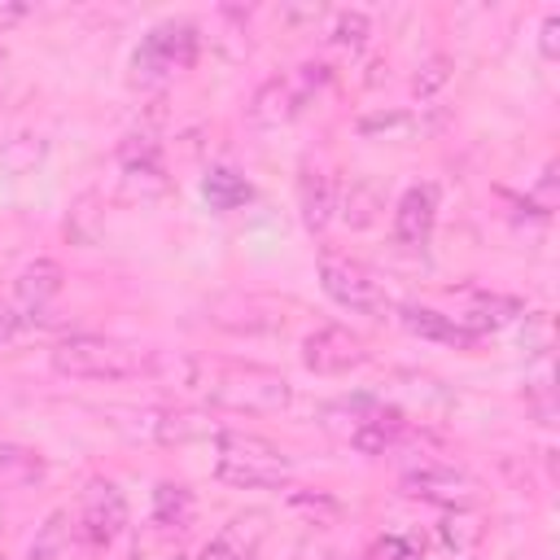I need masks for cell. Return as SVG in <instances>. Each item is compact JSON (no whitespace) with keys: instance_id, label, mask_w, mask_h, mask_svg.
I'll return each instance as SVG.
<instances>
[{"instance_id":"17","label":"cell","mask_w":560,"mask_h":560,"mask_svg":"<svg viewBox=\"0 0 560 560\" xmlns=\"http://www.w3.org/2000/svg\"><path fill=\"white\" fill-rule=\"evenodd\" d=\"M298 201H302V223H306L311 232H319V228H328V219H332V210H337V188H332V179H328L324 171H302V179H298Z\"/></svg>"},{"instance_id":"24","label":"cell","mask_w":560,"mask_h":560,"mask_svg":"<svg viewBox=\"0 0 560 560\" xmlns=\"http://www.w3.org/2000/svg\"><path fill=\"white\" fill-rule=\"evenodd\" d=\"M39 324H44V315L22 311L13 298H0V350H4V346H18V341L31 337Z\"/></svg>"},{"instance_id":"4","label":"cell","mask_w":560,"mask_h":560,"mask_svg":"<svg viewBox=\"0 0 560 560\" xmlns=\"http://www.w3.org/2000/svg\"><path fill=\"white\" fill-rule=\"evenodd\" d=\"M149 350L114 337H66L52 346V368L70 381H136L144 376Z\"/></svg>"},{"instance_id":"25","label":"cell","mask_w":560,"mask_h":560,"mask_svg":"<svg viewBox=\"0 0 560 560\" xmlns=\"http://www.w3.org/2000/svg\"><path fill=\"white\" fill-rule=\"evenodd\" d=\"M438 538H442V547H446V551L464 556V551H472V547H477V538H481V525H477L472 516L455 512L451 521H442V525H438Z\"/></svg>"},{"instance_id":"9","label":"cell","mask_w":560,"mask_h":560,"mask_svg":"<svg viewBox=\"0 0 560 560\" xmlns=\"http://www.w3.org/2000/svg\"><path fill=\"white\" fill-rule=\"evenodd\" d=\"M302 363L315 376H346L368 363V346H363V337H354L341 324H319L302 337Z\"/></svg>"},{"instance_id":"3","label":"cell","mask_w":560,"mask_h":560,"mask_svg":"<svg viewBox=\"0 0 560 560\" xmlns=\"http://www.w3.org/2000/svg\"><path fill=\"white\" fill-rule=\"evenodd\" d=\"M324 429L337 442H346V446H354L363 455H381L402 438L407 420H402L398 407H389V402H381L372 394H354V398H341V402L324 407Z\"/></svg>"},{"instance_id":"20","label":"cell","mask_w":560,"mask_h":560,"mask_svg":"<svg viewBox=\"0 0 560 560\" xmlns=\"http://www.w3.org/2000/svg\"><path fill=\"white\" fill-rule=\"evenodd\" d=\"M197 503H192V490L179 486V481H158L153 490V525L162 529H184L192 521Z\"/></svg>"},{"instance_id":"22","label":"cell","mask_w":560,"mask_h":560,"mask_svg":"<svg viewBox=\"0 0 560 560\" xmlns=\"http://www.w3.org/2000/svg\"><path fill=\"white\" fill-rule=\"evenodd\" d=\"M39 472H44L39 451H31V446H22V442L0 438V481H35Z\"/></svg>"},{"instance_id":"21","label":"cell","mask_w":560,"mask_h":560,"mask_svg":"<svg viewBox=\"0 0 560 560\" xmlns=\"http://www.w3.org/2000/svg\"><path fill=\"white\" fill-rule=\"evenodd\" d=\"M376 210H381V192H376V184H368V179H354V184L337 197V214H341V223H350V228L376 223Z\"/></svg>"},{"instance_id":"18","label":"cell","mask_w":560,"mask_h":560,"mask_svg":"<svg viewBox=\"0 0 560 560\" xmlns=\"http://www.w3.org/2000/svg\"><path fill=\"white\" fill-rule=\"evenodd\" d=\"M201 197H206L214 210H241V206L254 197V188H249V179H245L241 171H232V166H210V171L201 175Z\"/></svg>"},{"instance_id":"12","label":"cell","mask_w":560,"mask_h":560,"mask_svg":"<svg viewBox=\"0 0 560 560\" xmlns=\"http://www.w3.org/2000/svg\"><path fill=\"white\" fill-rule=\"evenodd\" d=\"M438 223V184H411L394 206V241L407 249L429 245Z\"/></svg>"},{"instance_id":"29","label":"cell","mask_w":560,"mask_h":560,"mask_svg":"<svg viewBox=\"0 0 560 560\" xmlns=\"http://www.w3.org/2000/svg\"><path fill=\"white\" fill-rule=\"evenodd\" d=\"M538 48H542V57H547V61H551V57H560V9H547V13H542Z\"/></svg>"},{"instance_id":"31","label":"cell","mask_w":560,"mask_h":560,"mask_svg":"<svg viewBox=\"0 0 560 560\" xmlns=\"http://www.w3.org/2000/svg\"><path fill=\"white\" fill-rule=\"evenodd\" d=\"M324 560H359V556H350V551H328Z\"/></svg>"},{"instance_id":"10","label":"cell","mask_w":560,"mask_h":560,"mask_svg":"<svg viewBox=\"0 0 560 560\" xmlns=\"http://www.w3.org/2000/svg\"><path fill=\"white\" fill-rule=\"evenodd\" d=\"M127 525V499L114 481H88L79 499V538L88 547H109Z\"/></svg>"},{"instance_id":"27","label":"cell","mask_w":560,"mask_h":560,"mask_svg":"<svg viewBox=\"0 0 560 560\" xmlns=\"http://www.w3.org/2000/svg\"><path fill=\"white\" fill-rule=\"evenodd\" d=\"M376 556L381 560H424V542L416 534H385V538H376Z\"/></svg>"},{"instance_id":"8","label":"cell","mask_w":560,"mask_h":560,"mask_svg":"<svg viewBox=\"0 0 560 560\" xmlns=\"http://www.w3.org/2000/svg\"><path fill=\"white\" fill-rule=\"evenodd\" d=\"M398 490H402L407 499H420V503H433V508H455V512H468V508L481 503L477 477H468V472L455 468V464H433V459L407 468V472L398 477Z\"/></svg>"},{"instance_id":"30","label":"cell","mask_w":560,"mask_h":560,"mask_svg":"<svg viewBox=\"0 0 560 560\" xmlns=\"http://www.w3.org/2000/svg\"><path fill=\"white\" fill-rule=\"evenodd\" d=\"M22 18H31V4H0V31H9Z\"/></svg>"},{"instance_id":"19","label":"cell","mask_w":560,"mask_h":560,"mask_svg":"<svg viewBox=\"0 0 560 560\" xmlns=\"http://www.w3.org/2000/svg\"><path fill=\"white\" fill-rule=\"evenodd\" d=\"M219 306H232V311H236V315L214 319L219 328H232V332H271V328H280V315H276L262 298H241V293H232V298H219Z\"/></svg>"},{"instance_id":"2","label":"cell","mask_w":560,"mask_h":560,"mask_svg":"<svg viewBox=\"0 0 560 560\" xmlns=\"http://www.w3.org/2000/svg\"><path fill=\"white\" fill-rule=\"evenodd\" d=\"M214 446V477L236 490H280L293 477V459L262 433L245 429H219L210 438Z\"/></svg>"},{"instance_id":"6","label":"cell","mask_w":560,"mask_h":560,"mask_svg":"<svg viewBox=\"0 0 560 560\" xmlns=\"http://www.w3.org/2000/svg\"><path fill=\"white\" fill-rule=\"evenodd\" d=\"M197 48H201V39H197L192 22H158L140 39V48L131 52V70H136L140 83L171 79V74H179L197 61Z\"/></svg>"},{"instance_id":"26","label":"cell","mask_w":560,"mask_h":560,"mask_svg":"<svg viewBox=\"0 0 560 560\" xmlns=\"http://www.w3.org/2000/svg\"><path fill=\"white\" fill-rule=\"evenodd\" d=\"M61 542H66V512H52V516L39 525V534H35V542H31V551H26V560H57Z\"/></svg>"},{"instance_id":"1","label":"cell","mask_w":560,"mask_h":560,"mask_svg":"<svg viewBox=\"0 0 560 560\" xmlns=\"http://www.w3.org/2000/svg\"><path fill=\"white\" fill-rule=\"evenodd\" d=\"M188 394H201L210 407L241 416H276L293 402V385L276 368L241 363V359H206V354H192Z\"/></svg>"},{"instance_id":"16","label":"cell","mask_w":560,"mask_h":560,"mask_svg":"<svg viewBox=\"0 0 560 560\" xmlns=\"http://www.w3.org/2000/svg\"><path fill=\"white\" fill-rule=\"evenodd\" d=\"M118 166H122L127 184L166 188V162H162V149H158L153 136H127L122 149H118Z\"/></svg>"},{"instance_id":"15","label":"cell","mask_w":560,"mask_h":560,"mask_svg":"<svg viewBox=\"0 0 560 560\" xmlns=\"http://www.w3.org/2000/svg\"><path fill=\"white\" fill-rule=\"evenodd\" d=\"M61 284H66L61 262H52V258H35V262H26V267L18 271V280H13V302H18L22 311L44 315V306L61 293Z\"/></svg>"},{"instance_id":"23","label":"cell","mask_w":560,"mask_h":560,"mask_svg":"<svg viewBox=\"0 0 560 560\" xmlns=\"http://www.w3.org/2000/svg\"><path fill=\"white\" fill-rule=\"evenodd\" d=\"M368 18L363 13H354V9H341V13H332V22H328V44L332 48H341V52H359L363 44H368Z\"/></svg>"},{"instance_id":"14","label":"cell","mask_w":560,"mask_h":560,"mask_svg":"<svg viewBox=\"0 0 560 560\" xmlns=\"http://www.w3.org/2000/svg\"><path fill=\"white\" fill-rule=\"evenodd\" d=\"M398 324L411 332V337H424V341H442V346H459L468 350L477 337L455 319V315H442L433 306H420V302H402L398 306Z\"/></svg>"},{"instance_id":"13","label":"cell","mask_w":560,"mask_h":560,"mask_svg":"<svg viewBox=\"0 0 560 560\" xmlns=\"http://www.w3.org/2000/svg\"><path fill=\"white\" fill-rule=\"evenodd\" d=\"M267 538V512H236L219 534L201 547L197 560H258V547Z\"/></svg>"},{"instance_id":"7","label":"cell","mask_w":560,"mask_h":560,"mask_svg":"<svg viewBox=\"0 0 560 560\" xmlns=\"http://www.w3.org/2000/svg\"><path fill=\"white\" fill-rule=\"evenodd\" d=\"M319 289L337 302V306H346V311H354V315H385V311H394V302H389V293L381 289V280L368 271V267H359V262H350V258H337V254H324L319 258Z\"/></svg>"},{"instance_id":"5","label":"cell","mask_w":560,"mask_h":560,"mask_svg":"<svg viewBox=\"0 0 560 560\" xmlns=\"http://www.w3.org/2000/svg\"><path fill=\"white\" fill-rule=\"evenodd\" d=\"M324 83H328V66H324V61H302L298 70L276 74V79H267V83L254 92L249 118H254L258 127H280V122L298 118V114L324 92Z\"/></svg>"},{"instance_id":"28","label":"cell","mask_w":560,"mask_h":560,"mask_svg":"<svg viewBox=\"0 0 560 560\" xmlns=\"http://www.w3.org/2000/svg\"><path fill=\"white\" fill-rule=\"evenodd\" d=\"M446 79H451V61H446V57H429V61L420 66V74H416V96H433Z\"/></svg>"},{"instance_id":"11","label":"cell","mask_w":560,"mask_h":560,"mask_svg":"<svg viewBox=\"0 0 560 560\" xmlns=\"http://www.w3.org/2000/svg\"><path fill=\"white\" fill-rule=\"evenodd\" d=\"M140 438L149 442H162V446H184V442H201V438H214V420L206 411H188V407H153V411H140V424H136Z\"/></svg>"}]
</instances>
